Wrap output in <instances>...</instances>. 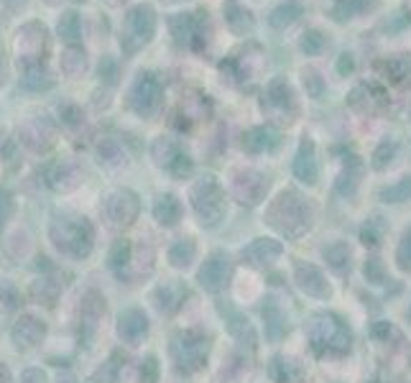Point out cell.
I'll use <instances>...</instances> for the list:
<instances>
[{"label":"cell","instance_id":"obj_21","mask_svg":"<svg viewBox=\"0 0 411 383\" xmlns=\"http://www.w3.org/2000/svg\"><path fill=\"white\" fill-rule=\"evenodd\" d=\"M350 259H353V250H350L348 243H332V245H327L324 248V261L330 263L335 271H345V268H350Z\"/></svg>","mask_w":411,"mask_h":383},{"label":"cell","instance_id":"obj_6","mask_svg":"<svg viewBox=\"0 0 411 383\" xmlns=\"http://www.w3.org/2000/svg\"><path fill=\"white\" fill-rule=\"evenodd\" d=\"M46 52V28L38 23L23 28V34H18V64H23V69L41 67Z\"/></svg>","mask_w":411,"mask_h":383},{"label":"cell","instance_id":"obj_41","mask_svg":"<svg viewBox=\"0 0 411 383\" xmlns=\"http://www.w3.org/2000/svg\"><path fill=\"white\" fill-rule=\"evenodd\" d=\"M159 307L161 309H174L179 304V299H181V292H179L177 286H166V289H161L159 292Z\"/></svg>","mask_w":411,"mask_h":383},{"label":"cell","instance_id":"obj_17","mask_svg":"<svg viewBox=\"0 0 411 383\" xmlns=\"http://www.w3.org/2000/svg\"><path fill=\"white\" fill-rule=\"evenodd\" d=\"M41 338H44V322L31 317V314L21 317L16 322V327H13V340H16V345H21V348H31Z\"/></svg>","mask_w":411,"mask_h":383},{"label":"cell","instance_id":"obj_42","mask_svg":"<svg viewBox=\"0 0 411 383\" xmlns=\"http://www.w3.org/2000/svg\"><path fill=\"white\" fill-rule=\"evenodd\" d=\"M100 77L107 82V85H115L118 80V62L115 59H102V64H100Z\"/></svg>","mask_w":411,"mask_h":383},{"label":"cell","instance_id":"obj_28","mask_svg":"<svg viewBox=\"0 0 411 383\" xmlns=\"http://www.w3.org/2000/svg\"><path fill=\"white\" fill-rule=\"evenodd\" d=\"M195 253H197V248H195V243L189 241H179V243H174L171 245V250H169V261L174 263V266H189L192 263V259H195Z\"/></svg>","mask_w":411,"mask_h":383},{"label":"cell","instance_id":"obj_51","mask_svg":"<svg viewBox=\"0 0 411 383\" xmlns=\"http://www.w3.org/2000/svg\"><path fill=\"white\" fill-rule=\"evenodd\" d=\"M0 383H8V371L5 368H0Z\"/></svg>","mask_w":411,"mask_h":383},{"label":"cell","instance_id":"obj_30","mask_svg":"<svg viewBox=\"0 0 411 383\" xmlns=\"http://www.w3.org/2000/svg\"><path fill=\"white\" fill-rule=\"evenodd\" d=\"M98 156L100 164H107V166H120L123 164V149L115 141H110V138L98 146Z\"/></svg>","mask_w":411,"mask_h":383},{"label":"cell","instance_id":"obj_40","mask_svg":"<svg viewBox=\"0 0 411 383\" xmlns=\"http://www.w3.org/2000/svg\"><path fill=\"white\" fill-rule=\"evenodd\" d=\"M56 292H59V284L52 286V278H38V281H36V286H34V294L41 296L46 304H49L54 296H56Z\"/></svg>","mask_w":411,"mask_h":383},{"label":"cell","instance_id":"obj_50","mask_svg":"<svg viewBox=\"0 0 411 383\" xmlns=\"http://www.w3.org/2000/svg\"><path fill=\"white\" fill-rule=\"evenodd\" d=\"M59 383H77V381H74V375L64 373V375H59Z\"/></svg>","mask_w":411,"mask_h":383},{"label":"cell","instance_id":"obj_31","mask_svg":"<svg viewBox=\"0 0 411 383\" xmlns=\"http://www.w3.org/2000/svg\"><path fill=\"white\" fill-rule=\"evenodd\" d=\"M59 36L69 44L80 41V18H77V13H64L62 21H59Z\"/></svg>","mask_w":411,"mask_h":383},{"label":"cell","instance_id":"obj_33","mask_svg":"<svg viewBox=\"0 0 411 383\" xmlns=\"http://www.w3.org/2000/svg\"><path fill=\"white\" fill-rule=\"evenodd\" d=\"M381 197H384V202H403V199H409L411 197V177L401 179L399 184H391L388 189H384Z\"/></svg>","mask_w":411,"mask_h":383},{"label":"cell","instance_id":"obj_20","mask_svg":"<svg viewBox=\"0 0 411 383\" xmlns=\"http://www.w3.org/2000/svg\"><path fill=\"white\" fill-rule=\"evenodd\" d=\"M153 215H156V220L161 225H174L179 220V215H181V205H179V199L174 195H164L153 205Z\"/></svg>","mask_w":411,"mask_h":383},{"label":"cell","instance_id":"obj_13","mask_svg":"<svg viewBox=\"0 0 411 383\" xmlns=\"http://www.w3.org/2000/svg\"><path fill=\"white\" fill-rule=\"evenodd\" d=\"M281 250L284 248H281L278 241L258 238V241H253L248 248L243 250V259H248V263H253V266H271L281 256Z\"/></svg>","mask_w":411,"mask_h":383},{"label":"cell","instance_id":"obj_2","mask_svg":"<svg viewBox=\"0 0 411 383\" xmlns=\"http://www.w3.org/2000/svg\"><path fill=\"white\" fill-rule=\"evenodd\" d=\"M52 238L56 248L71 253V256H87L92 248V228L85 217L82 220H67V217L56 220L52 225Z\"/></svg>","mask_w":411,"mask_h":383},{"label":"cell","instance_id":"obj_49","mask_svg":"<svg viewBox=\"0 0 411 383\" xmlns=\"http://www.w3.org/2000/svg\"><path fill=\"white\" fill-rule=\"evenodd\" d=\"M146 375H143V381H153V378H156V360H146Z\"/></svg>","mask_w":411,"mask_h":383},{"label":"cell","instance_id":"obj_14","mask_svg":"<svg viewBox=\"0 0 411 383\" xmlns=\"http://www.w3.org/2000/svg\"><path fill=\"white\" fill-rule=\"evenodd\" d=\"M232 195L241 199L243 205H256L263 195V179L256 171H243L238 179H232Z\"/></svg>","mask_w":411,"mask_h":383},{"label":"cell","instance_id":"obj_39","mask_svg":"<svg viewBox=\"0 0 411 383\" xmlns=\"http://www.w3.org/2000/svg\"><path fill=\"white\" fill-rule=\"evenodd\" d=\"M271 375H274V381H278V383H289L294 373H291L289 360L278 358V360H274V363H271Z\"/></svg>","mask_w":411,"mask_h":383},{"label":"cell","instance_id":"obj_9","mask_svg":"<svg viewBox=\"0 0 411 383\" xmlns=\"http://www.w3.org/2000/svg\"><path fill=\"white\" fill-rule=\"evenodd\" d=\"M294 281L307 296H314V299H330L332 296V286L327 281V276L312 263H296Z\"/></svg>","mask_w":411,"mask_h":383},{"label":"cell","instance_id":"obj_32","mask_svg":"<svg viewBox=\"0 0 411 383\" xmlns=\"http://www.w3.org/2000/svg\"><path fill=\"white\" fill-rule=\"evenodd\" d=\"M386 77H391V82H411V62L406 59H391L386 62Z\"/></svg>","mask_w":411,"mask_h":383},{"label":"cell","instance_id":"obj_10","mask_svg":"<svg viewBox=\"0 0 411 383\" xmlns=\"http://www.w3.org/2000/svg\"><path fill=\"white\" fill-rule=\"evenodd\" d=\"M263 107L274 110L278 120L291 123V120H294L291 116H296V102H294V92H291V87H289V82L286 80L271 82V87H268V98L263 100Z\"/></svg>","mask_w":411,"mask_h":383},{"label":"cell","instance_id":"obj_45","mask_svg":"<svg viewBox=\"0 0 411 383\" xmlns=\"http://www.w3.org/2000/svg\"><path fill=\"white\" fill-rule=\"evenodd\" d=\"M21 383H46V375L44 371H38V368H28V371H23V375H21Z\"/></svg>","mask_w":411,"mask_h":383},{"label":"cell","instance_id":"obj_44","mask_svg":"<svg viewBox=\"0 0 411 383\" xmlns=\"http://www.w3.org/2000/svg\"><path fill=\"white\" fill-rule=\"evenodd\" d=\"M177 177H184V174H189L192 171V161L187 159V156H177V159L171 161V166H169Z\"/></svg>","mask_w":411,"mask_h":383},{"label":"cell","instance_id":"obj_27","mask_svg":"<svg viewBox=\"0 0 411 383\" xmlns=\"http://www.w3.org/2000/svg\"><path fill=\"white\" fill-rule=\"evenodd\" d=\"M77 179H80V171H77V166L74 164H62V166H56V171H54V179L52 184L56 189H62V192H67V189H71L74 184H77Z\"/></svg>","mask_w":411,"mask_h":383},{"label":"cell","instance_id":"obj_37","mask_svg":"<svg viewBox=\"0 0 411 383\" xmlns=\"http://www.w3.org/2000/svg\"><path fill=\"white\" fill-rule=\"evenodd\" d=\"M393 153H396V143H388V141L381 143V146H378V151H375V156H373L375 169H386V166L393 161Z\"/></svg>","mask_w":411,"mask_h":383},{"label":"cell","instance_id":"obj_34","mask_svg":"<svg viewBox=\"0 0 411 383\" xmlns=\"http://www.w3.org/2000/svg\"><path fill=\"white\" fill-rule=\"evenodd\" d=\"M384 232H386V223L381 217H370L368 225L363 228V243L366 245H378L384 241Z\"/></svg>","mask_w":411,"mask_h":383},{"label":"cell","instance_id":"obj_1","mask_svg":"<svg viewBox=\"0 0 411 383\" xmlns=\"http://www.w3.org/2000/svg\"><path fill=\"white\" fill-rule=\"evenodd\" d=\"M268 223L289 238H299L304 230L312 228V210L296 192L286 189L268 210Z\"/></svg>","mask_w":411,"mask_h":383},{"label":"cell","instance_id":"obj_8","mask_svg":"<svg viewBox=\"0 0 411 383\" xmlns=\"http://www.w3.org/2000/svg\"><path fill=\"white\" fill-rule=\"evenodd\" d=\"M138 215V199L128 189H115L105 199V217L110 225H128Z\"/></svg>","mask_w":411,"mask_h":383},{"label":"cell","instance_id":"obj_19","mask_svg":"<svg viewBox=\"0 0 411 383\" xmlns=\"http://www.w3.org/2000/svg\"><path fill=\"white\" fill-rule=\"evenodd\" d=\"M271 146H276V133L271 128H253L250 133L243 135V149L250 153H260Z\"/></svg>","mask_w":411,"mask_h":383},{"label":"cell","instance_id":"obj_7","mask_svg":"<svg viewBox=\"0 0 411 383\" xmlns=\"http://www.w3.org/2000/svg\"><path fill=\"white\" fill-rule=\"evenodd\" d=\"M159 100H161V85L156 80V74H151V72L138 74L135 85L131 87L128 105L133 107L138 116H151L153 110L159 107Z\"/></svg>","mask_w":411,"mask_h":383},{"label":"cell","instance_id":"obj_5","mask_svg":"<svg viewBox=\"0 0 411 383\" xmlns=\"http://www.w3.org/2000/svg\"><path fill=\"white\" fill-rule=\"evenodd\" d=\"M192 205L202 223H217L223 217V189L212 177H205L195 189H192Z\"/></svg>","mask_w":411,"mask_h":383},{"label":"cell","instance_id":"obj_22","mask_svg":"<svg viewBox=\"0 0 411 383\" xmlns=\"http://www.w3.org/2000/svg\"><path fill=\"white\" fill-rule=\"evenodd\" d=\"M302 16V6L296 0H289V3H281L274 13H271V26L274 28H286L291 26L296 18Z\"/></svg>","mask_w":411,"mask_h":383},{"label":"cell","instance_id":"obj_29","mask_svg":"<svg viewBox=\"0 0 411 383\" xmlns=\"http://www.w3.org/2000/svg\"><path fill=\"white\" fill-rule=\"evenodd\" d=\"M85 67H87V59H85V52L82 49H77V46H71L69 52L64 54L62 59V69L69 74V77H77V74H82L85 72Z\"/></svg>","mask_w":411,"mask_h":383},{"label":"cell","instance_id":"obj_15","mask_svg":"<svg viewBox=\"0 0 411 383\" xmlns=\"http://www.w3.org/2000/svg\"><path fill=\"white\" fill-rule=\"evenodd\" d=\"M174 353H177L179 366L197 368L199 363H202V358H205V340L187 335V338L177 340V345H174Z\"/></svg>","mask_w":411,"mask_h":383},{"label":"cell","instance_id":"obj_4","mask_svg":"<svg viewBox=\"0 0 411 383\" xmlns=\"http://www.w3.org/2000/svg\"><path fill=\"white\" fill-rule=\"evenodd\" d=\"M156 31V16H153L151 6H135L128 16H125L123 28V49L125 54H133L135 49H141L143 44H148Z\"/></svg>","mask_w":411,"mask_h":383},{"label":"cell","instance_id":"obj_46","mask_svg":"<svg viewBox=\"0 0 411 383\" xmlns=\"http://www.w3.org/2000/svg\"><path fill=\"white\" fill-rule=\"evenodd\" d=\"M307 82H309V85H314L312 87V98H320V92H322V80L320 77H317V72H304V85H307Z\"/></svg>","mask_w":411,"mask_h":383},{"label":"cell","instance_id":"obj_38","mask_svg":"<svg viewBox=\"0 0 411 383\" xmlns=\"http://www.w3.org/2000/svg\"><path fill=\"white\" fill-rule=\"evenodd\" d=\"M366 278L370 284H384L386 281V268L381 259H370L366 263Z\"/></svg>","mask_w":411,"mask_h":383},{"label":"cell","instance_id":"obj_18","mask_svg":"<svg viewBox=\"0 0 411 383\" xmlns=\"http://www.w3.org/2000/svg\"><path fill=\"white\" fill-rule=\"evenodd\" d=\"M225 21H227L230 31H235V34L241 36L253 31V13L248 8H243L241 3H235V0L225 3Z\"/></svg>","mask_w":411,"mask_h":383},{"label":"cell","instance_id":"obj_3","mask_svg":"<svg viewBox=\"0 0 411 383\" xmlns=\"http://www.w3.org/2000/svg\"><path fill=\"white\" fill-rule=\"evenodd\" d=\"M307 335H309L314 348L320 350H337V353H342V350L350 348V330L332 314L314 317L309 322V327H307Z\"/></svg>","mask_w":411,"mask_h":383},{"label":"cell","instance_id":"obj_48","mask_svg":"<svg viewBox=\"0 0 411 383\" xmlns=\"http://www.w3.org/2000/svg\"><path fill=\"white\" fill-rule=\"evenodd\" d=\"M337 69H340V74H345V72H353V56H350V54H342V59H340Z\"/></svg>","mask_w":411,"mask_h":383},{"label":"cell","instance_id":"obj_35","mask_svg":"<svg viewBox=\"0 0 411 383\" xmlns=\"http://www.w3.org/2000/svg\"><path fill=\"white\" fill-rule=\"evenodd\" d=\"M396 261H399V266L403 271H411V230L406 232L399 243V248H396Z\"/></svg>","mask_w":411,"mask_h":383},{"label":"cell","instance_id":"obj_24","mask_svg":"<svg viewBox=\"0 0 411 383\" xmlns=\"http://www.w3.org/2000/svg\"><path fill=\"white\" fill-rule=\"evenodd\" d=\"M38 138H44L46 146L52 143V131H49V125L41 123V120L26 123V128H23V143H28L34 151H41V143H38Z\"/></svg>","mask_w":411,"mask_h":383},{"label":"cell","instance_id":"obj_26","mask_svg":"<svg viewBox=\"0 0 411 383\" xmlns=\"http://www.w3.org/2000/svg\"><path fill=\"white\" fill-rule=\"evenodd\" d=\"M368 8H375V0H340L335 6V16L337 18H355L360 13H366Z\"/></svg>","mask_w":411,"mask_h":383},{"label":"cell","instance_id":"obj_36","mask_svg":"<svg viewBox=\"0 0 411 383\" xmlns=\"http://www.w3.org/2000/svg\"><path fill=\"white\" fill-rule=\"evenodd\" d=\"M324 44H327V41H324V36H322L320 31H307L302 39V49L307 54H320L322 49H324Z\"/></svg>","mask_w":411,"mask_h":383},{"label":"cell","instance_id":"obj_12","mask_svg":"<svg viewBox=\"0 0 411 383\" xmlns=\"http://www.w3.org/2000/svg\"><path fill=\"white\" fill-rule=\"evenodd\" d=\"M118 332H120V338L125 342H138V340L146 338V332H148V320H146V314L141 309H125L120 314V320H118Z\"/></svg>","mask_w":411,"mask_h":383},{"label":"cell","instance_id":"obj_43","mask_svg":"<svg viewBox=\"0 0 411 383\" xmlns=\"http://www.w3.org/2000/svg\"><path fill=\"white\" fill-rule=\"evenodd\" d=\"M10 212H13V199H10V195L5 189H0V225L8 220Z\"/></svg>","mask_w":411,"mask_h":383},{"label":"cell","instance_id":"obj_23","mask_svg":"<svg viewBox=\"0 0 411 383\" xmlns=\"http://www.w3.org/2000/svg\"><path fill=\"white\" fill-rule=\"evenodd\" d=\"M263 320H266V335L271 340H278L284 335L286 325H284V312L278 309V304L268 302L266 309H263Z\"/></svg>","mask_w":411,"mask_h":383},{"label":"cell","instance_id":"obj_25","mask_svg":"<svg viewBox=\"0 0 411 383\" xmlns=\"http://www.w3.org/2000/svg\"><path fill=\"white\" fill-rule=\"evenodd\" d=\"M151 156H153V161H156V164L171 166V161L179 156V153H177V143L171 141V138H164V135H161V138H156V141H153Z\"/></svg>","mask_w":411,"mask_h":383},{"label":"cell","instance_id":"obj_47","mask_svg":"<svg viewBox=\"0 0 411 383\" xmlns=\"http://www.w3.org/2000/svg\"><path fill=\"white\" fill-rule=\"evenodd\" d=\"M110 261H113V266L125 263V261H128V245H125V243H118L115 250H113V256H110Z\"/></svg>","mask_w":411,"mask_h":383},{"label":"cell","instance_id":"obj_11","mask_svg":"<svg viewBox=\"0 0 411 383\" xmlns=\"http://www.w3.org/2000/svg\"><path fill=\"white\" fill-rule=\"evenodd\" d=\"M230 259L223 256V253H217L212 259L205 261V266L199 268V284L205 286L207 292H220L225 284H227V278H230Z\"/></svg>","mask_w":411,"mask_h":383},{"label":"cell","instance_id":"obj_16","mask_svg":"<svg viewBox=\"0 0 411 383\" xmlns=\"http://www.w3.org/2000/svg\"><path fill=\"white\" fill-rule=\"evenodd\" d=\"M294 174L296 179H302L304 184H314L317 177H320V166H317V159H314V143L304 141L299 153H296L294 161Z\"/></svg>","mask_w":411,"mask_h":383}]
</instances>
